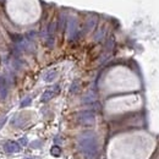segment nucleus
I'll return each mask as SVG.
<instances>
[{
    "instance_id": "nucleus-4",
    "label": "nucleus",
    "mask_w": 159,
    "mask_h": 159,
    "mask_svg": "<svg viewBox=\"0 0 159 159\" xmlns=\"http://www.w3.org/2000/svg\"><path fill=\"white\" fill-rule=\"evenodd\" d=\"M21 143H23V145H26V143H27V140H21Z\"/></svg>"
},
{
    "instance_id": "nucleus-1",
    "label": "nucleus",
    "mask_w": 159,
    "mask_h": 159,
    "mask_svg": "<svg viewBox=\"0 0 159 159\" xmlns=\"http://www.w3.org/2000/svg\"><path fill=\"white\" fill-rule=\"evenodd\" d=\"M80 148L88 159L94 158L97 154V146L96 142L92 138H85L80 142Z\"/></svg>"
},
{
    "instance_id": "nucleus-3",
    "label": "nucleus",
    "mask_w": 159,
    "mask_h": 159,
    "mask_svg": "<svg viewBox=\"0 0 159 159\" xmlns=\"http://www.w3.org/2000/svg\"><path fill=\"white\" fill-rule=\"evenodd\" d=\"M50 153H52L54 157H59L60 154H61V149L59 148V147H56V146H54L53 148H52V150H50Z\"/></svg>"
},
{
    "instance_id": "nucleus-2",
    "label": "nucleus",
    "mask_w": 159,
    "mask_h": 159,
    "mask_svg": "<svg viewBox=\"0 0 159 159\" xmlns=\"http://www.w3.org/2000/svg\"><path fill=\"white\" fill-rule=\"evenodd\" d=\"M4 148H5L6 152H9V153H16L20 150V146L16 143V142H7V143L4 146Z\"/></svg>"
},
{
    "instance_id": "nucleus-5",
    "label": "nucleus",
    "mask_w": 159,
    "mask_h": 159,
    "mask_svg": "<svg viewBox=\"0 0 159 159\" xmlns=\"http://www.w3.org/2000/svg\"><path fill=\"white\" fill-rule=\"evenodd\" d=\"M23 159H33V158H23Z\"/></svg>"
}]
</instances>
